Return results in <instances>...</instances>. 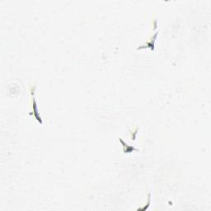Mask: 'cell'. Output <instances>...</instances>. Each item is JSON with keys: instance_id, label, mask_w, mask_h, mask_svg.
I'll list each match as a JSON object with an SVG mask.
<instances>
[{"instance_id": "cell-1", "label": "cell", "mask_w": 211, "mask_h": 211, "mask_svg": "<svg viewBox=\"0 0 211 211\" xmlns=\"http://www.w3.org/2000/svg\"><path fill=\"white\" fill-rule=\"evenodd\" d=\"M35 87L34 86V87H31V99H32V108H33V115L34 117L36 118L38 122H40V124H42V120H41V117L39 114V111H38V107L36 106V102H35Z\"/></svg>"}, {"instance_id": "cell-2", "label": "cell", "mask_w": 211, "mask_h": 211, "mask_svg": "<svg viewBox=\"0 0 211 211\" xmlns=\"http://www.w3.org/2000/svg\"><path fill=\"white\" fill-rule=\"evenodd\" d=\"M157 32H156L155 33V35L153 36V39H151V41H148L145 45H143V46H139L137 50L143 49V48H150L152 50H154L155 39H156V37H157Z\"/></svg>"}, {"instance_id": "cell-3", "label": "cell", "mask_w": 211, "mask_h": 211, "mask_svg": "<svg viewBox=\"0 0 211 211\" xmlns=\"http://www.w3.org/2000/svg\"><path fill=\"white\" fill-rule=\"evenodd\" d=\"M120 142L124 144V153H130V152H132V151H139L138 149H135V148H134V147H131V146H127V144L124 143V141L122 140L121 138H120Z\"/></svg>"}]
</instances>
